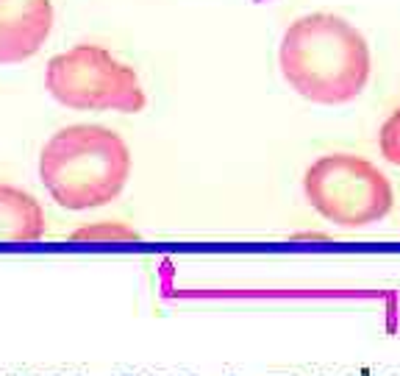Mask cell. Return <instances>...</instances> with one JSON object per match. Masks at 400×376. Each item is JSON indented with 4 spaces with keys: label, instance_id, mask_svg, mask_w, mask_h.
<instances>
[{
    "label": "cell",
    "instance_id": "1",
    "mask_svg": "<svg viewBox=\"0 0 400 376\" xmlns=\"http://www.w3.org/2000/svg\"><path fill=\"white\" fill-rule=\"evenodd\" d=\"M281 73L312 104H350L370 81V45L336 14H306L281 39Z\"/></svg>",
    "mask_w": 400,
    "mask_h": 376
},
{
    "label": "cell",
    "instance_id": "2",
    "mask_svg": "<svg viewBox=\"0 0 400 376\" xmlns=\"http://www.w3.org/2000/svg\"><path fill=\"white\" fill-rule=\"evenodd\" d=\"M131 176V150L106 126L78 123L56 131L39 153V179L73 212L111 204Z\"/></svg>",
    "mask_w": 400,
    "mask_h": 376
},
{
    "label": "cell",
    "instance_id": "3",
    "mask_svg": "<svg viewBox=\"0 0 400 376\" xmlns=\"http://www.w3.org/2000/svg\"><path fill=\"white\" fill-rule=\"evenodd\" d=\"M47 92L67 109L81 112H142L145 89L134 67L101 45H75L53 56L45 70Z\"/></svg>",
    "mask_w": 400,
    "mask_h": 376
},
{
    "label": "cell",
    "instance_id": "4",
    "mask_svg": "<svg viewBox=\"0 0 400 376\" xmlns=\"http://www.w3.org/2000/svg\"><path fill=\"white\" fill-rule=\"evenodd\" d=\"M303 192L323 218L348 228L375 223L392 209L389 179L353 153L320 156L303 176Z\"/></svg>",
    "mask_w": 400,
    "mask_h": 376
},
{
    "label": "cell",
    "instance_id": "5",
    "mask_svg": "<svg viewBox=\"0 0 400 376\" xmlns=\"http://www.w3.org/2000/svg\"><path fill=\"white\" fill-rule=\"evenodd\" d=\"M50 28V0H0V65H20L37 56Z\"/></svg>",
    "mask_w": 400,
    "mask_h": 376
},
{
    "label": "cell",
    "instance_id": "6",
    "mask_svg": "<svg viewBox=\"0 0 400 376\" xmlns=\"http://www.w3.org/2000/svg\"><path fill=\"white\" fill-rule=\"evenodd\" d=\"M45 234L39 201L20 187L0 184V243H37Z\"/></svg>",
    "mask_w": 400,
    "mask_h": 376
},
{
    "label": "cell",
    "instance_id": "7",
    "mask_svg": "<svg viewBox=\"0 0 400 376\" xmlns=\"http://www.w3.org/2000/svg\"><path fill=\"white\" fill-rule=\"evenodd\" d=\"M73 240H89V243H131V240H139V231L128 228L120 221H98V223H89L84 228L73 231Z\"/></svg>",
    "mask_w": 400,
    "mask_h": 376
},
{
    "label": "cell",
    "instance_id": "8",
    "mask_svg": "<svg viewBox=\"0 0 400 376\" xmlns=\"http://www.w3.org/2000/svg\"><path fill=\"white\" fill-rule=\"evenodd\" d=\"M381 153L387 162L400 165V109H395L381 126Z\"/></svg>",
    "mask_w": 400,
    "mask_h": 376
}]
</instances>
